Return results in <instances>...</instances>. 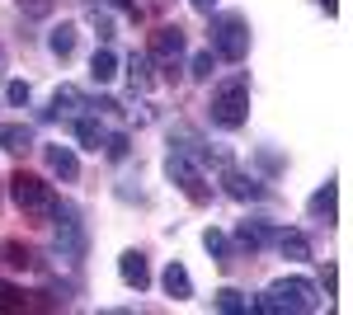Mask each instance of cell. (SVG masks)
<instances>
[{
    "label": "cell",
    "instance_id": "1",
    "mask_svg": "<svg viewBox=\"0 0 353 315\" xmlns=\"http://www.w3.org/2000/svg\"><path fill=\"white\" fill-rule=\"evenodd\" d=\"M208 123L217 132H241L250 123V76H226L221 85H212V99H208Z\"/></svg>",
    "mask_w": 353,
    "mask_h": 315
},
{
    "label": "cell",
    "instance_id": "2",
    "mask_svg": "<svg viewBox=\"0 0 353 315\" xmlns=\"http://www.w3.org/2000/svg\"><path fill=\"white\" fill-rule=\"evenodd\" d=\"M259 315H306V311H321V287L311 278H278L259 301H254Z\"/></svg>",
    "mask_w": 353,
    "mask_h": 315
},
{
    "label": "cell",
    "instance_id": "3",
    "mask_svg": "<svg viewBox=\"0 0 353 315\" xmlns=\"http://www.w3.org/2000/svg\"><path fill=\"white\" fill-rule=\"evenodd\" d=\"M212 19V57H221V61H245V52H250V24H245V14H236V10H226V14H208Z\"/></svg>",
    "mask_w": 353,
    "mask_h": 315
},
{
    "label": "cell",
    "instance_id": "4",
    "mask_svg": "<svg viewBox=\"0 0 353 315\" xmlns=\"http://www.w3.org/2000/svg\"><path fill=\"white\" fill-rule=\"evenodd\" d=\"M10 193H14V207L33 216V221H52V207H57V188L48 179H38V174H14L10 179Z\"/></svg>",
    "mask_w": 353,
    "mask_h": 315
},
{
    "label": "cell",
    "instance_id": "5",
    "mask_svg": "<svg viewBox=\"0 0 353 315\" xmlns=\"http://www.w3.org/2000/svg\"><path fill=\"white\" fill-rule=\"evenodd\" d=\"M52 221H57V254H61L66 263H81V259H85V250H90V236H85L81 207H76V203H61V198H57Z\"/></svg>",
    "mask_w": 353,
    "mask_h": 315
},
{
    "label": "cell",
    "instance_id": "6",
    "mask_svg": "<svg viewBox=\"0 0 353 315\" xmlns=\"http://www.w3.org/2000/svg\"><path fill=\"white\" fill-rule=\"evenodd\" d=\"M165 179L179 188L193 207H208V203H212V184H208L203 165H193V160L179 156V151H170V156H165Z\"/></svg>",
    "mask_w": 353,
    "mask_h": 315
},
{
    "label": "cell",
    "instance_id": "7",
    "mask_svg": "<svg viewBox=\"0 0 353 315\" xmlns=\"http://www.w3.org/2000/svg\"><path fill=\"white\" fill-rule=\"evenodd\" d=\"M146 57H151L156 66H174V61L184 57V28H179V24H161L156 33H151Z\"/></svg>",
    "mask_w": 353,
    "mask_h": 315
},
{
    "label": "cell",
    "instance_id": "8",
    "mask_svg": "<svg viewBox=\"0 0 353 315\" xmlns=\"http://www.w3.org/2000/svg\"><path fill=\"white\" fill-rule=\"evenodd\" d=\"M118 278H123V287L146 292L151 287V263H146V254H141V250H128V254L118 259Z\"/></svg>",
    "mask_w": 353,
    "mask_h": 315
},
{
    "label": "cell",
    "instance_id": "9",
    "mask_svg": "<svg viewBox=\"0 0 353 315\" xmlns=\"http://www.w3.org/2000/svg\"><path fill=\"white\" fill-rule=\"evenodd\" d=\"M306 212H311L316 221L334 226V216H339V184H334V179H325V184H321L316 193H311V198H306Z\"/></svg>",
    "mask_w": 353,
    "mask_h": 315
},
{
    "label": "cell",
    "instance_id": "10",
    "mask_svg": "<svg viewBox=\"0 0 353 315\" xmlns=\"http://www.w3.org/2000/svg\"><path fill=\"white\" fill-rule=\"evenodd\" d=\"M221 188H226V198H236V203H254V198H264V188H259V179H250V174H241V170H221Z\"/></svg>",
    "mask_w": 353,
    "mask_h": 315
},
{
    "label": "cell",
    "instance_id": "11",
    "mask_svg": "<svg viewBox=\"0 0 353 315\" xmlns=\"http://www.w3.org/2000/svg\"><path fill=\"white\" fill-rule=\"evenodd\" d=\"M38 146V136L28 123H0V151H14V156H24Z\"/></svg>",
    "mask_w": 353,
    "mask_h": 315
},
{
    "label": "cell",
    "instance_id": "12",
    "mask_svg": "<svg viewBox=\"0 0 353 315\" xmlns=\"http://www.w3.org/2000/svg\"><path fill=\"white\" fill-rule=\"evenodd\" d=\"M236 245H241V250H250V254L269 250V245H273L269 221H241V226H236Z\"/></svg>",
    "mask_w": 353,
    "mask_h": 315
},
{
    "label": "cell",
    "instance_id": "13",
    "mask_svg": "<svg viewBox=\"0 0 353 315\" xmlns=\"http://www.w3.org/2000/svg\"><path fill=\"white\" fill-rule=\"evenodd\" d=\"M43 156H48V170H52L57 179H66V184L81 174V160H76L71 146H43Z\"/></svg>",
    "mask_w": 353,
    "mask_h": 315
},
{
    "label": "cell",
    "instance_id": "14",
    "mask_svg": "<svg viewBox=\"0 0 353 315\" xmlns=\"http://www.w3.org/2000/svg\"><path fill=\"white\" fill-rule=\"evenodd\" d=\"M161 287H165V296H174V301H189V296H193L189 268H184V263H170V268L161 273Z\"/></svg>",
    "mask_w": 353,
    "mask_h": 315
},
{
    "label": "cell",
    "instance_id": "15",
    "mask_svg": "<svg viewBox=\"0 0 353 315\" xmlns=\"http://www.w3.org/2000/svg\"><path fill=\"white\" fill-rule=\"evenodd\" d=\"M273 245H278L283 259H311V240H306V231H278Z\"/></svg>",
    "mask_w": 353,
    "mask_h": 315
},
{
    "label": "cell",
    "instance_id": "16",
    "mask_svg": "<svg viewBox=\"0 0 353 315\" xmlns=\"http://www.w3.org/2000/svg\"><path fill=\"white\" fill-rule=\"evenodd\" d=\"M76 38H81V28H76V24H57L52 33H48V52L61 57V61L76 57Z\"/></svg>",
    "mask_w": 353,
    "mask_h": 315
},
{
    "label": "cell",
    "instance_id": "17",
    "mask_svg": "<svg viewBox=\"0 0 353 315\" xmlns=\"http://www.w3.org/2000/svg\"><path fill=\"white\" fill-rule=\"evenodd\" d=\"M76 108H90L85 94L76 90V85H61V90L52 94V108H43V118H61V113H76Z\"/></svg>",
    "mask_w": 353,
    "mask_h": 315
},
{
    "label": "cell",
    "instance_id": "18",
    "mask_svg": "<svg viewBox=\"0 0 353 315\" xmlns=\"http://www.w3.org/2000/svg\"><path fill=\"white\" fill-rule=\"evenodd\" d=\"M151 66H156V61L146 52L128 57V80H132V90H151V85H156V71H151Z\"/></svg>",
    "mask_w": 353,
    "mask_h": 315
},
{
    "label": "cell",
    "instance_id": "19",
    "mask_svg": "<svg viewBox=\"0 0 353 315\" xmlns=\"http://www.w3.org/2000/svg\"><path fill=\"white\" fill-rule=\"evenodd\" d=\"M90 76L99 80V85H109V80L118 76V52H113L109 43H104V48H99V52L90 57Z\"/></svg>",
    "mask_w": 353,
    "mask_h": 315
},
{
    "label": "cell",
    "instance_id": "20",
    "mask_svg": "<svg viewBox=\"0 0 353 315\" xmlns=\"http://www.w3.org/2000/svg\"><path fill=\"white\" fill-rule=\"evenodd\" d=\"M76 141H81L85 151H104V128L94 118H76Z\"/></svg>",
    "mask_w": 353,
    "mask_h": 315
},
{
    "label": "cell",
    "instance_id": "21",
    "mask_svg": "<svg viewBox=\"0 0 353 315\" xmlns=\"http://www.w3.org/2000/svg\"><path fill=\"white\" fill-rule=\"evenodd\" d=\"M212 306H217V311H226V315H241V311H250L245 292H236V287H221L217 296H212Z\"/></svg>",
    "mask_w": 353,
    "mask_h": 315
},
{
    "label": "cell",
    "instance_id": "22",
    "mask_svg": "<svg viewBox=\"0 0 353 315\" xmlns=\"http://www.w3.org/2000/svg\"><path fill=\"white\" fill-rule=\"evenodd\" d=\"M203 245H208V254H212V259H217L221 268L231 263V240L221 236V231H208V236H203Z\"/></svg>",
    "mask_w": 353,
    "mask_h": 315
},
{
    "label": "cell",
    "instance_id": "23",
    "mask_svg": "<svg viewBox=\"0 0 353 315\" xmlns=\"http://www.w3.org/2000/svg\"><path fill=\"white\" fill-rule=\"evenodd\" d=\"M24 306H28L24 287H14V283H0V311H24Z\"/></svg>",
    "mask_w": 353,
    "mask_h": 315
},
{
    "label": "cell",
    "instance_id": "24",
    "mask_svg": "<svg viewBox=\"0 0 353 315\" xmlns=\"http://www.w3.org/2000/svg\"><path fill=\"white\" fill-rule=\"evenodd\" d=\"M212 71H217V57H212V48H208V52H198L189 61V76L193 80H212Z\"/></svg>",
    "mask_w": 353,
    "mask_h": 315
},
{
    "label": "cell",
    "instance_id": "25",
    "mask_svg": "<svg viewBox=\"0 0 353 315\" xmlns=\"http://www.w3.org/2000/svg\"><path fill=\"white\" fill-rule=\"evenodd\" d=\"M104 156L128 160V132H104Z\"/></svg>",
    "mask_w": 353,
    "mask_h": 315
},
{
    "label": "cell",
    "instance_id": "26",
    "mask_svg": "<svg viewBox=\"0 0 353 315\" xmlns=\"http://www.w3.org/2000/svg\"><path fill=\"white\" fill-rule=\"evenodd\" d=\"M28 94H33V90H28V80H10V85H5V99H10V104H19V108L28 104Z\"/></svg>",
    "mask_w": 353,
    "mask_h": 315
},
{
    "label": "cell",
    "instance_id": "27",
    "mask_svg": "<svg viewBox=\"0 0 353 315\" xmlns=\"http://www.w3.org/2000/svg\"><path fill=\"white\" fill-rule=\"evenodd\" d=\"M90 24L99 28V43H109V38H113V19H109V14H104V10H99V5L90 10Z\"/></svg>",
    "mask_w": 353,
    "mask_h": 315
},
{
    "label": "cell",
    "instance_id": "28",
    "mask_svg": "<svg viewBox=\"0 0 353 315\" xmlns=\"http://www.w3.org/2000/svg\"><path fill=\"white\" fill-rule=\"evenodd\" d=\"M19 10H24L28 19H43V14L52 10V0H19Z\"/></svg>",
    "mask_w": 353,
    "mask_h": 315
},
{
    "label": "cell",
    "instance_id": "29",
    "mask_svg": "<svg viewBox=\"0 0 353 315\" xmlns=\"http://www.w3.org/2000/svg\"><path fill=\"white\" fill-rule=\"evenodd\" d=\"M5 254H10V263H14V268H28V263H33V254H28L24 245H5Z\"/></svg>",
    "mask_w": 353,
    "mask_h": 315
},
{
    "label": "cell",
    "instance_id": "30",
    "mask_svg": "<svg viewBox=\"0 0 353 315\" xmlns=\"http://www.w3.org/2000/svg\"><path fill=\"white\" fill-rule=\"evenodd\" d=\"M109 5H113V10H118V14H128L132 24H137V19H141V5H137V0H109Z\"/></svg>",
    "mask_w": 353,
    "mask_h": 315
},
{
    "label": "cell",
    "instance_id": "31",
    "mask_svg": "<svg viewBox=\"0 0 353 315\" xmlns=\"http://www.w3.org/2000/svg\"><path fill=\"white\" fill-rule=\"evenodd\" d=\"M259 165H264V170H278V165H283V160L273 156V151H259Z\"/></svg>",
    "mask_w": 353,
    "mask_h": 315
},
{
    "label": "cell",
    "instance_id": "32",
    "mask_svg": "<svg viewBox=\"0 0 353 315\" xmlns=\"http://www.w3.org/2000/svg\"><path fill=\"white\" fill-rule=\"evenodd\" d=\"M193 10H198V14H212V10H217V0H189Z\"/></svg>",
    "mask_w": 353,
    "mask_h": 315
},
{
    "label": "cell",
    "instance_id": "33",
    "mask_svg": "<svg viewBox=\"0 0 353 315\" xmlns=\"http://www.w3.org/2000/svg\"><path fill=\"white\" fill-rule=\"evenodd\" d=\"M321 10H325V14H334V10H339V0H321Z\"/></svg>",
    "mask_w": 353,
    "mask_h": 315
}]
</instances>
